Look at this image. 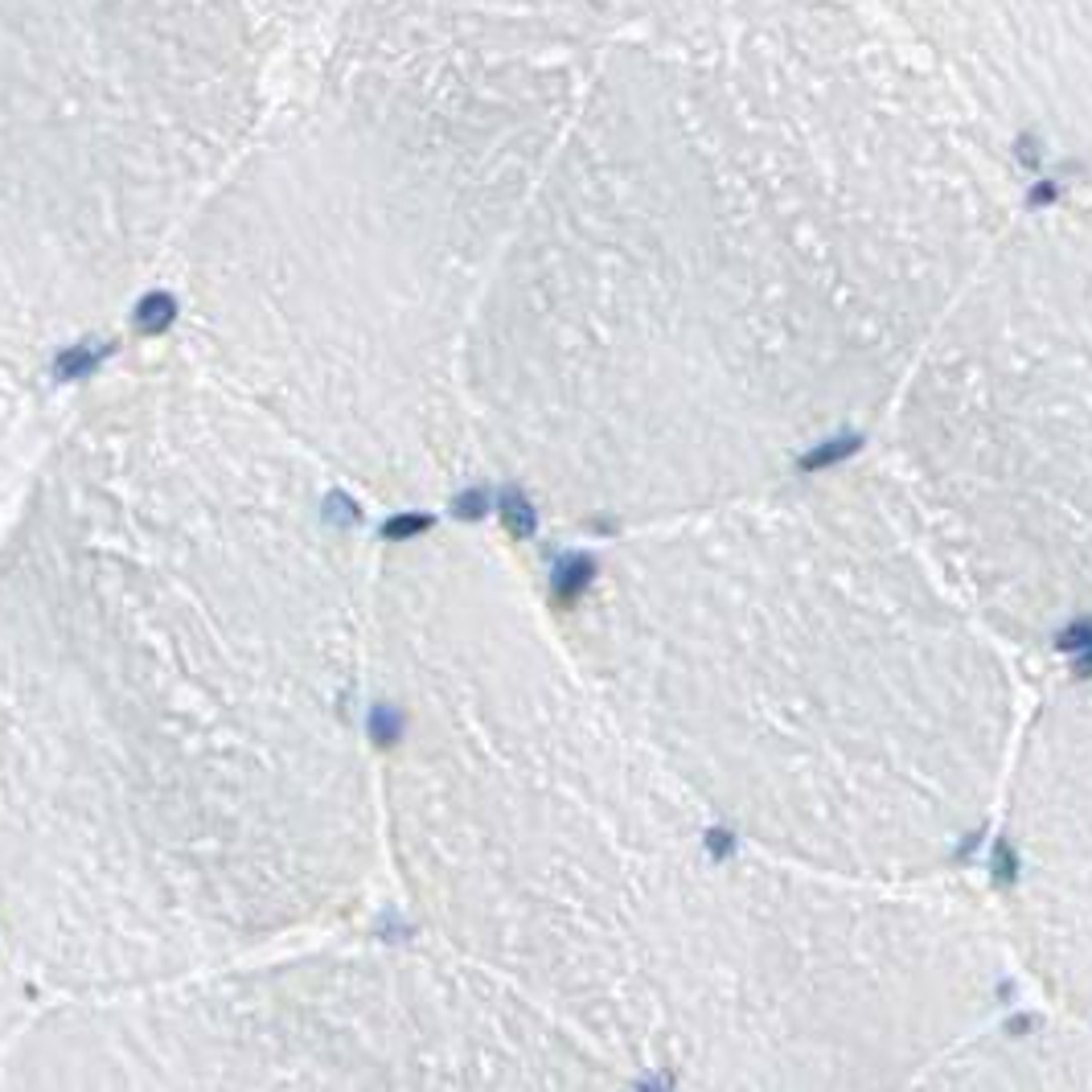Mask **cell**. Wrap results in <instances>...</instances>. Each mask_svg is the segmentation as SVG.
I'll list each match as a JSON object with an SVG mask.
<instances>
[{"instance_id": "obj_1", "label": "cell", "mask_w": 1092, "mask_h": 1092, "mask_svg": "<svg viewBox=\"0 0 1092 1092\" xmlns=\"http://www.w3.org/2000/svg\"><path fill=\"white\" fill-rule=\"evenodd\" d=\"M580 575L595 694L740 842L941 879L994 822L1018 694L887 464L641 522Z\"/></svg>"}, {"instance_id": "obj_3", "label": "cell", "mask_w": 1092, "mask_h": 1092, "mask_svg": "<svg viewBox=\"0 0 1092 1092\" xmlns=\"http://www.w3.org/2000/svg\"><path fill=\"white\" fill-rule=\"evenodd\" d=\"M928 1089H1092V1027L1059 1014L1048 1023H986L949 1051Z\"/></svg>"}, {"instance_id": "obj_2", "label": "cell", "mask_w": 1092, "mask_h": 1092, "mask_svg": "<svg viewBox=\"0 0 1092 1092\" xmlns=\"http://www.w3.org/2000/svg\"><path fill=\"white\" fill-rule=\"evenodd\" d=\"M887 416V468L1010 645L1092 632V267H1018L949 308Z\"/></svg>"}, {"instance_id": "obj_4", "label": "cell", "mask_w": 1092, "mask_h": 1092, "mask_svg": "<svg viewBox=\"0 0 1092 1092\" xmlns=\"http://www.w3.org/2000/svg\"><path fill=\"white\" fill-rule=\"evenodd\" d=\"M168 317H173V304H168V296H148L144 300V308H140V321H144V329L153 333V329H161Z\"/></svg>"}]
</instances>
